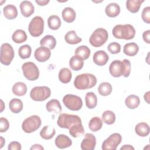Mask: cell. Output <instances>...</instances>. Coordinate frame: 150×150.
<instances>
[{"instance_id":"1","label":"cell","mask_w":150,"mask_h":150,"mask_svg":"<svg viewBox=\"0 0 150 150\" xmlns=\"http://www.w3.org/2000/svg\"><path fill=\"white\" fill-rule=\"evenodd\" d=\"M109 71L114 77H119L121 76L128 77L131 72V63L129 60L125 59L122 61L114 60L110 64Z\"/></svg>"},{"instance_id":"2","label":"cell","mask_w":150,"mask_h":150,"mask_svg":"<svg viewBox=\"0 0 150 150\" xmlns=\"http://www.w3.org/2000/svg\"><path fill=\"white\" fill-rule=\"evenodd\" d=\"M97 79L90 73H83L77 76L74 80V86L78 90H87L96 86Z\"/></svg>"},{"instance_id":"3","label":"cell","mask_w":150,"mask_h":150,"mask_svg":"<svg viewBox=\"0 0 150 150\" xmlns=\"http://www.w3.org/2000/svg\"><path fill=\"white\" fill-rule=\"evenodd\" d=\"M113 36L119 39H132L135 35V30L133 26L129 24L117 25L112 30Z\"/></svg>"},{"instance_id":"4","label":"cell","mask_w":150,"mask_h":150,"mask_svg":"<svg viewBox=\"0 0 150 150\" xmlns=\"http://www.w3.org/2000/svg\"><path fill=\"white\" fill-rule=\"evenodd\" d=\"M108 34L104 28H100L96 29L90 37V43L95 47H98L103 46L108 40Z\"/></svg>"},{"instance_id":"5","label":"cell","mask_w":150,"mask_h":150,"mask_svg":"<svg viewBox=\"0 0 150 150\" xmlns=\"http://www.w3.org/2000/svg\"><path fill=\"white\" fill-rule=\"evenodd\" d=\"M79 123H81V120L78 115L66 113L60 114L57 121L59 127L66 129H69L73 125Z\"/></svg>"},{"instance_id":"6","label":"cell","mask_w":150,"mask_h":150,"mask_svg":"<svg viewBox=\"0 0 150 150\" xmlns=\"http://www.w3.org/2000/svg\"><path fill=\"white\" fill-rule=\"evenodd\" d=\"M28 30L33 37L40 36L44 30V20L39 16H35L30 22Z\"/></svg>"},{"instance_id":"7","label":"cell","mask_w":150,"mask_h":150,"mask_svg":"<svg viewBox=\"0 0 150 150\" xmlns=\"http://www.w3.org/2000/svg\"><path fill=\"white\" fill-rule=\"evenodd\" d=\"M41 123V119L38 115H31L23 121L22 129L26 133H32L39 128Z\"/></svg>"},{"instance_id":"8","label":"cell","mask_w":150,"mask_h":150,"mask_svg":"<svg viewBox=\"0 0 150 150\" xmlns=\"http://www.w3.org/2000/svg\"><path fill=\"white\" fill-rule=\"evenodd\" d=\"M51 94L50 88L47 86H36L30 92V98L36 101H43Z\"/></svg>"},{"instance_id":"9","label":"cell","mask_w":150,"mask_h":150,"mask_svg":"<svg viewBox=\"0 0 150 150\" xmlns=\"http://www.w3.org/2000/svg\"><path fill=\"white\" fill-rule=\"evenodd\" d=\"M22 70L24 77L30 81L37 80L39 77V70L37 66L33 62H28L22 66Z\"/></svg>"},{"instance_id":"10","label":"cell","mask_w":150,"mask_h":150,"mask_svg":"<svg viewBox=\"0 0 150 150\" xmlns=\"http://www.w3.org/2000/svg\"><path fill=\"white\" fill-rule=\"evenodd\" d=\"M14 50L12 46L8 43H3L1 46L0 61L5 66L9 65L14 57Z\"/></svg>"},{"instance_id":"11","label":"cell","mask_w":150,"mask_h":150,"mask_svg":"<svg viewBox=\"0 0 150 150\" xmlns=\"http://www.w3.org/2000/svg\"><path fill=\"white\" fill-rule=\"evenodd\" d=\"M63 103L68 109L72 111H79L83 106L81 98L73 94L65 95L63 98Z\"/></svg>"},{"instance_id":"12","label":"cell","mask_w":150,"mask_h":150,"mask_svg":"<svg viewBox=\"0 0 150 150\" xmlns=\"http://www.w3.org/2000/svg\"><path fill=\"white\" fill-rule=\"evenodd\" d=\"M122 141V136L119 133H113L106 138L102 144L103 150H115Z\"/></svg>"},{"instance_id":"13","label":"cell","mask_w":150,"mask_h":150,"mask_svg":"<svg viewBox=\"0 0 150 150\" xmlns=\"http://www.w3.org/2000/svg\"><path fill=\"white\" fill-rule=\"evenodd\" d=\"M96 145V138L91 133H86L81 142L80 147L83 150H93Z\"/></svg>"},{"instance_id":"14","label":"cell","mask_w":150,"mask_h":150,"mask_svg":"<svg viewBox=\"0 0 150 150\" xmlns=\"http://www.w3.org/2000/svg\"><path fill=\"white\" fill-rule=\"evenodd\" d=\"M51 56L50 49L44 46L38 47L34 53V56L36 60L39 62L47 61Z\"/></svg>"},{"instance_id":"15","label":"cell","mask_w":150,"mask_h":150,"mask_svg":"<svg viewBox=\"0 0 150 150\" xmlns=\"http://www.w3.org/2000/svg\"><path fill=\"white\" fill-rule=\"evenodd\" d=\"M109 59V56L107 53L104 50H98L94 53L93 56L94 63L100 66H104L107 64Z\"/></svg>"},{"instance_id":"16","label":"cell","mask_w":150,"mask_h":150,"mask_svg":"<svg viewBox=\"0 0 150 150\" xmlns=\"http://www.w3.org/2000/svg\"><path fill=\"white\" fill-rule=\"evenodd\" d=\"M55 145L60 149L67 148L72 144L70 138L64 134H59L55 139Z\"/></svg>"},{"instance_id":"17","label":"cell","mask_w":150,"mask_h":150,"mask_svg":"<svg viewBox=\"0 0 150 150\" xmlns=\"http://www.w3.org/2000/svg\"><path fill=\"white\" fill-rule=\"evenodd\" d=\"M20 9L22 15L26 18L30 16L35 11V8L31 2L23 1L20 4Z\"/></svg>"},{"instance_id":"18","label":"cell","mask_w":150,"mask_h":150,"mask_svg":"<svg viewBox=\"0 0 150 150\" xmlns=\"http://www.w3.org/2000/svg\"><path fill=\"white\" fill-rule=\"evenodd\" d=\"M46 108L48 112L55 114H59L62 110L59 101L56 99H52L49 101L46 104Z\"/></svg>"},{"instance_id":"19","label":"cell","mask_w":150,"mask_h":150,"mask_svg":"<svg viewBox=\"0 0 150 150\" xmlns=\"http://www.w3.org/2000/svg\"><path fill=\"white\" fill-rule=\"evenodd\" d=\"M4 16L9 19L12 20L15 19L18 16V10L16 7L13 5H7L3 8Z\"/></svg>"},{"instance_id":"20","label":"cell","mask_w":150,"mask_h":150,"mask_svg":"<svg viewBox=\"0 0 150 150\" xmlns=\"http://www.w3.org/2000/svg\"><path fill=\"white\" fill-rule=\"evenodd\" d=\"M84 65V60L77 55L72 56L69 60V66L74 71L81 70Z\"/></svg>"},{"instance_id":"21","label":"cell","mask_w":150,"mask_h":150,"mask_svg":"<svg viewBox=\"0 0 150 150\" xmlns=\"http://www.w3.org/2000/svg\"><path fill=\"white\" fill-rule=\"evenodd\" d=\"M105 14L110 18H115L120 13V7L116 3H110L106 6L105 9Z\"/></svg>"},{"instance_id":"22","label":"cell","mask_w":150,"mask_h":150,"mask_svg":"<svg viewBox=\"0 0 150 150\" xmlns=\"http://www.w3.org/2000/svg\"><path fill=\"white\" fill-rule=\"evenodd\" d=\"M62 15L63 20L67 23L73 22L76 17L75 11L70 7H66L64 8L62 11Z\"/></svg>"},{"instance_id":"23","label":"cell","mask_w":150,"mask_h":150,"mask_svg":"<svg viewBox=\"0 0 150 150\" xmlns=\"http://www.w3.org/2000/svg\"><path fill=\"white\" fill-rule=\"evenodd\" d=\"M139 50L138 45L134 43L131 42L126 43L123 48V52L125 54L128 56H135Z\"/></svg>"},{"instance_id":"24","label":"cell","mask_w":150,"mask_h":150,"mask_svg":"<svg viewBox=\"0 0 150 150\" xmlns=\"http://www.w3.org/2000/svg\"><path fill=\"white\" fill-rule=\"evenodd\" d=\"M41 46L46 47L50 49H53L56 45V40L55 38L50 35L45 36L40 41Z\"/></svg>"},{"instance_id":"25","label":"cell","mask_w":150,"mask_h":150,"mask_svg":"<svg viewBox=\"0 0 150 150\" xmlns=\"http://www.w3.org/2000/svg\"><path fill=\"white\" fill-rule=\"evenodd\" d=\"M135 131L136 134L142 137H146L150 131L149 125L146 122H139L135 127Z\"/></svg>"},{"instance_id":"26","label":"cell","mask_w":150,"mask_h":150,"mask_svg":"<svg viewBox=\"0 0 150 150\" xmlns=\"http://www.w3.org/2000/svg\"><path fill=\"white\" fill-rule=\"evenodd\" d=\"M144 2V0H128L126 2L127 9L131 13H137Z\"/></svg>"},{"instance_id":"27","label":"cell","mask_w":150,"mask_h":150,"mask_svg":"<svg viewBox=\"0 0 150 150\" xmlns=\"http://www.w3.org/2000/svg\"><path fill=\"white\" fill-rule=\"evenodd\" d=\"M125 105L129 109L137 108L140 104V99L138 96L134 94L128 96L125 100Z\"/></svg>"},{"instance_id":"28","label":"cell","mask_w":150,"mask_h":150,"mask_svg":"<svg viewBox=\"0 0 150 150\" xmlns=\"http://www.w3.org/2000/svg\"><path fill=\"white\" fill-rule=\"evenodd\" d=\"M12 91L13 93L18 96H23L27 92V86L25 83L19 81L14 84Z\"/></svg>"},{"instance_id":"29","label":"cell","mask_w":150,"mask_h":150,"mask_svg":"<svg viewBox=\"0 0 150 150\" xmlns=\"http://www.w3.org/2000/svg\"><path fill=\"white\" fill-rule=\"evenodd\" d=\"M64 40L66 43L70 45H76L81 42L82 39L79 37L74 30H70L64 36Z\"/></svg>"},{"instance_id":"30","label":"cell","mask_w":150,"mask_h":150,"mask_svg":"<svg viewBox=\"0 0 150 150\" xmlns=\"http://www.w3.org/2000/svg\"><path fill=\"white\" fill-rule=\"evenodd\" d=\"M10 110L15 114L20 112L23 109V103L21 100L16 98L12 99L9 103Z\"/></svg>"},{"instance_id":"31","label":"cell","mask_w":150,"mask_h":150,"mask_svg":"<svg viewBox=\"0 0 150 150\" xmlns=\"http://www.w3.org/2000/svg\"><path fill=\"white\" fill-rule=\"evenodd\" d=\"M59 79L63 83H68L72 77L71 71L68 68L64 67L60 70L59 72Z\"/></svg>"},{"instance_id":"32","label":"cell","mask_w":150,"mask_h":150,"mask_svg":"<svg viewBox=\"0 0 150 150\" xmlns=\"http://www.w3.org/2000/svg\"><path fill=\"white\" fill-rule=\"evenodd\" d=\"M86 105L89 109L94 108L97 104V97L93 92H88L85 96Z\"/></svg>"},{"instance_id":"33","label":"cell","mask_w":150,"mask_h":150,"mask_svg":"<svg viewBox=\"0 0 150 150\" xmlns=\"http://www.w3.org/2000/svg\"><path fill=\"white\" fill-rule=\"evenodd\" d=\"M27 35L22 29H17L15 30L12 35V40L16 43H22L27 40Z\"/></svg>"},{"instance_id":"34","label":"cell","mask_w":150,"mask_h":150,"mask_svg":"<svg viewBox=\"0 0 150 150\" xmlns=\"http://www.w3.org/2000/svg\"><path fill=\"white\" fill-rule=\"evenodd\" d=\"M69 134L73 138H77L82 136L84 134V129L82 123L73 125L69 129Z\"/></svg>"},{"instance_id":"35","label":"cell","mask_w":150,"mask_h":150,"mask_svg":"<svg viewBox=\"0 0 150 150\" xmlns=\"http://www.w3.org/2000/svg\"><path fill=\"white\" fill-rule=\"evenodd\" d=\"M61 24V20L57 15H51L47 19L48 26L52 30H57L60 27Z\"/></svg>"},{"instance_id":"36","label":"cell","mask_w":150,"mask_h":150,"mask_svg":"<svg viewBox=\"0 0 150 150\" xmlns=\"http://www.w3.org/2000/svg\"><path fill=\"white\" fill-rule=\"evenodd\" d=\"M56 134V130L53 127L46 125L40 131V136L44 139H50L53 137Z\"/></svg>"},{"instance_id":"37","label":"cell","mask_w":150,"mask_h":150,"mask_svg":"<svg viewBox=\"0 0 150 150\" xmlns=\"http://www.w3.org/2000/svg\"><path fill=\"white\" fill-rule=\"evenodd\" d=\"M74 53L75 55H77L81 57L83 60H86L89 57L91 51L88 46L85 45H81L76 48Z\"/></svg>"},{"instance_id":"38","label":"cell","mask_w":150,"mask_h":150,"mask_svg":"<svg viewBox=\"0 0 150 150\" xmlns=\"http://www.w3.org/2000/svg\"><path fill=\"white\" fill-rule=\"evenodd\" d=\"M103 126V121L98 117H93L89 121L88 127L93 132H96L100 130Z\"/></svg>"},{"instance_id":"39","label":"cell","mask_w":150,"mask_h":150,"mask_svg":"<svg viewBox=\"0 0 150 150\" xmlns=\"http://www.w3.org/2000/svg\"><path fill=\"white\" fill-rule=\"evenodd\" d=\"M112 91V86L110 83L108 82L101 83L98 87V93L103 96H107L110 95Z\"/></svg>"},{"instance_id":"40","label":"cell","mask_w":150,"mask_h":150,"mask_svg":"<svg viewBox=\"0 0 150 150\" xmlns=\"http://www.w3.org/2000/svg\"><path fill=\"white\" fill-rule=\"evenodd\" d=\"M102 120L104 123L108 125H111L115 121V115L112 111H105L102 114Z\"/></svg>"},{"instance_id":"41","label":"cell","mask_w":150,"mask_h":150,"mask_svg":"<svg viewBox=\"0 0 150 150\" xmlns=\"http://www.w3.org/2000/svg\"><path fill=\"white\" fill-rule=\"evenodd\" d=\"M31 47L28 45H24L21 46L18 50L19 56L22 59L29 58L31 54Z\"/></svg>"},{"instance_id":"42","label":"cell","mask_w":150,"mask_h":150,"mask_svg":"<svg viewBox=\"0 0 150 150\" xmlns=\"http://www.w3.org/2000/svg\"><path fill=\"white\" fill-rule=\"evenodd\" d=\"M107 50L111 54L119 53L121 51V45L117 42H112L108 45Z\"/></svg>"},{"instance_id":"43","label":"cell","mask_w":150,"mask_h":150,"mask_svg":"<svg viewBox=\"0 0 150 150\" xmlns=\"http://www.w3.org/2000/svg\"><path fill=\"white\" fill-rule=\"evenodd\" d=\"M141 17L144 22H145L146 23H150V7L147 6L143 9Z\"/></svg>"},{"instance_id":"44","label":"cell","mask_w":150,"mask_h":150,"mask_svg":"<svg viewBox=\"0 0 150 150\" xmlns=\"http://www.w3.org/2000/svg\"><path fill=\"white\" fill-rule=\"evenodd\" d=\"M9 127V123L8 120L4 118L1 117L0 118V132H6Z\"/></svg>"},{"instance_id":"45","label":"cell","mask_w":150,"mask_h":150,"mask_svg":"<svg viewBox=\"0 0 150 150\" xmlns=\"http://www.w3.org/2000/svg\"><path fill=\"white\" fill-rule=\"evenodd\" d=\"M21 144L17 141H12L10 142L8 146L9 150H21Z\"/></svg>"},{"instance_id":"46","label":"cell","mask_w":150,"mask_h":150,"mask_svg":"<svg viewBox=\"0 0 150 150\" xmlns=\"http://www.w3.org/2000/svg\"><path fill=\"white\" fill-rule=\"evenodd\" d=\"M142 38L144 42H145L146 43H148V44L150 43V30H147L144 32L142 34Z\"/></svg>"},{"instance_id":"47","label":"cell","mask_w":150,"mask_h":150,"mask_svg":"<svg viewBox=\"0 0 150 150\" xmlns=\"http://www.w3.org/2000/svg\"><path fill=\"white\" fill-rule=\"evenodd\" d=\"M35 2L39 6H45L50 2V1L49 0H42H42H36Z\"/></svg>"},{"instance_id":"48","label":"cell","mask_w":150,"mask_h":150,"mask_svg":"<svg viewBox=\"0 0 150 150\" xmlns=\"http://www.w3.org/2000/svg\"><path fill=\"white\" fill-rule=\"evenodd\" d=\"M30 150H33V149H38V150H43L44 148L40 144H35L33 145H32L30 148Z\"/></svg>"},{"instance_id":"49","label":"cell","mask_w":150,"mask_h":150,"mask_svg":"<svg viewBox=\"0 0 150 150\" xmlns=\"http://www.w3.org/2000/svg\"><path fill=\"white\" fill-rule=\"evenodd\" d=\"M121 150H134V148L130 145H124L120 148Z\"/></svg>"},{"instance_id":"50","label":"cell","mask_w":150,"mask_h":150,"mask_svg":"<svg viewBox=\"0 0 150 150\" xmlns=\"http://www.w3.org/2000/svg\"><path fill=\"white\" fill-rule=\"evenodd\" d=\"M149 93L150 91H148L146 93H145L144 96V100L148 103L149 104Z\"/></svg>"},{"instance_id":"51","label":"cell","mask_w":150,"mask_h":150,"mask_svg":"<svg viewBox=\"0 0 150 150\" xmlns=\"http://www.w3.org/2000/svg\"><path fill=\"white\" fill-rule=\"evenodd\" d=\"M0 141H1V146H0V148L1 149V148L3 147V146H4V144H5V141L4 138L2 137H0Z\"/></svg>"},{"instance_id":"52","label":"cell","mask_w":150,"mask_h":150,"mask_svg":"<svg viewBox=\"0 0 150 150\" xmlns=\"http://www.w3.org/2000/svg\"><path fill=\"white\" fill-rule=\"evenodd\" d=\"M1 112H2V111L4 110V109L5 108V106H4V102L2 100H1Z\"/></svg>"}]
</instances>
